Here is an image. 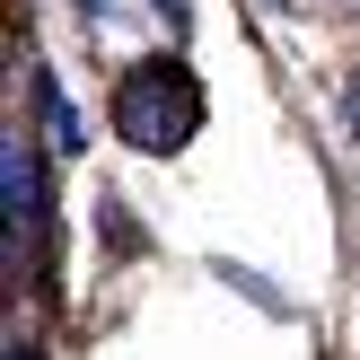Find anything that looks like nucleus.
Wrapping results in <instances>:
<instances>
[{
	"label": "nucleus",
	"instance_id": "obj_1",
	"mask_svg": "<svg viewBox=\"0 0 360 360\" xmlns=\"http://www.w3.org/2000/svg\"><path fill=\"white\" fill-rule=\"evenodd\" d=\"M193 123H202V88L176 62H141L115 97V132L132 150H176V141H193Z\"/></svg>",
	"mask_w": 360,
	"mask_h": 360
}]
</instances>
